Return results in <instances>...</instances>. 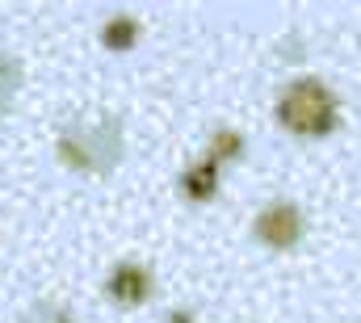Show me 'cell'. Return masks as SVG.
Segmentation results:
<instances>
[{"instance_id": "1", "label": "cell", "mask_w": 361, "mask_h": 323, "mask_svg": "<svg viewBox=\"0 0 361 323\" xmlns=\"http://www.w3.org/2000/svg\"><path fill=\"white\" fill-rule=\"evenodd\" d=\"M122 147H126V130H122V118L118 114H85V118H72L63 130H59V160L68 164L72 172H89V176H105L114 172L122 160Z\"/></svg>"}, {"instance_id": "2", "label": "cell", "mask_w": 361, "mask_h": 323, "mask_svg": "<svg viewBox=\"0 0 361 323\" xmlns=\"http://www.w3.org/2000/svg\"><path fill=\"white\" fill-rule=\"evenodd\" d=\"M277 122L298 139H328L341 126V101L319 76H298L277 97Z\"/></svg>"}, {"instance_id": "3", "label": "cell", "mask_w": 361, "mask_h": 323, "mask_svg": "<svg viewBox=\"0 0 361 323\" xmlns=\"http://www.w3.org/2000/svg\"><path fill=\"white\" fill-rule=\"evenodd\" d=\"M252 231L269 252H294L302 243V236H307V219H302V210L294 202H265L257 223H252Z\"/></svg>"}, {"instance_id": "4", "label": "cell", "mask_w": 361, "mask_h": 323, "mask_svg": "<svg viewBox=\"0 0 361 323\" xmlns=\"http://www.w3.org/2000/svg\"><path fill=\"white\" fill-rule=\"evenodd\" d=\"M105 294L118 303V307H143L152 298V269L139 264V260H122L109 269L105 277Z\"/></svg>"}, {"instance_id": "5", "label": "cell", "mask_w": 361, "mask_h": 323, "mask_svg": "<svg viewBox=\"0 0 361 323\" xmlns=\"http://www.w3.org/2000/svg\"><path fill=\"white\" fill-rule=\"evenodd\" d=\"M180 193L189 197V202H210L214 193H219V164L210 160V156H202V160H193L185 172H180Z\"/></svg>"}, {"instance_id": "6", "label": "cell", "mask_w": 361, "mask_h": 323, "mask_svg": "<svg viewBox=\"0 0 361 323\" xmlns=\"http://www.w3.org/2000/svg\"><path fill=\"white\" fill-rule=\"evenodd\" d=\"M139 34H143L139 17H130V13H114V17L101 25V47L122 55V51H130V47L139 42Z\"/></svg>"}, {"instance_id": "7", "label": "cell", "mask_w": 361, "mask_h": 323, "mask_svg": "<svg viewBox=\"0 0 361 323\" xmlns=\"http://www.w3.org/2000/svg\"><path fill=\"white\" fill-rule=\"evenodd\" d=\"M206 156L219 164H231L244 156V135L235 130V126H219V130H210V139H206Z\"/></svg>"}, {"instance_id": "8", "label": "cell", "mask_w": 361, "mask_h": 323, "mask_svg": "<svg viewBox=\"0 0 361 323\" xmlns=\"http://www.w3.org/2000/svg\"><path fill=\"white\" fill-rule=\"evenodd\" d=\"M17 88H21V63H17L13 55H4V51H0V114H8V105H13V97H17Z\"/></svg>"}, {"instance_id": "9", "label": "cell", "mask_w": 361, "mask_h": 323, "mask_svg": "<svg viewBox=\"0 0 361 323\" xmlns=\"http://www.w3.org/2000/svg\"><path fill=\"white\" fill-rule=\"evenodd\" d=\"M21 323H76L72 311H63L59 303H38V307H30L25 311V319Z\"/></svg>"}, {"instance_id": "10", "label": "cell", "mask_w": 361, "mask_h": 323, "mask_svg": "<svg viewBox=\"0 0 361 323\" xmlns=\"http://www.w3.org/2000/svg\"><path fill=\"white\" fill-rule=\"evenodd\" d=\"M164 323H197V319H193V311H173Z\"/></svg>"}]
</instances>
